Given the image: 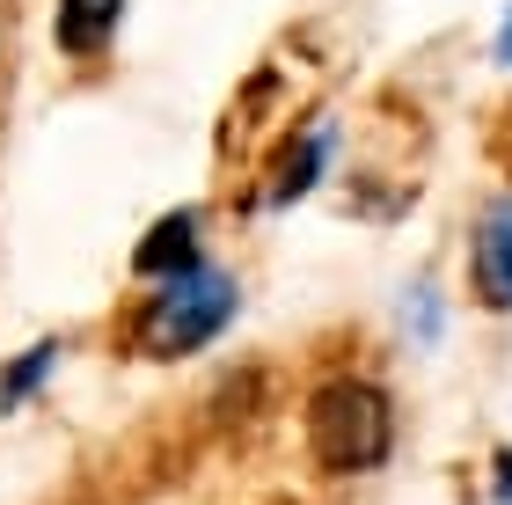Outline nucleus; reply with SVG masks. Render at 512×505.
Returning <instances> with one entry per match:
<instances>
[{
    "instance_id": "nucleus-3",
    "label": "nucleus",
    "mask_w": 512,
    "mask_h": 505,
    "mask_svg": "<svg viewBox=\"0 0 512 505\" xmlns=\"http://www.w3.org/2000/svg\"><path fill=\"white\" fill-rule=\"evenodd\" d=\"M469 271H476V293H483V308H512V198H498L491 213L476 220Z\"/></svg>"
},
{
    "instance_id": "nucleus-2",
    "label": "nucleus",
    "mask_w": 512,
    "mask_h": 505,
    "mask_svg": "<svg viewBox=\"0 0 512 505\" xmlns=\"http://www.w3.org/2000/svg\"><path fill=\"white\" fill-rule=\"evenodd\" d=\"M242 308V286L227 279V271H176V279H161V293H147L132 315V344L147 359H183L198 352V344H213L227 323H235Z\"/></svg>"
},
{
    "instance_id": "nucleus-8",
    "label": "nucleus",
    "mask_w": 512,
    "mask_h": 505,
    "mask_svg": "<svg viewBox=\"0 0 512 505\" xmlns=\"http://www.w3.org/2000/svg\"><path fill=\"white\" fill-rule=\"evenodd\" d=\"M498 505H512V447L498 454Z\"/></svg>"
},
{
    "instance_id": "nucleus-1",
    "label": "nucleus",
    "mask_w": 512,
    "mask_h": 505,
    "mask_svg": "<svg viewBox=\"0 0 512 505\" xmlns=\"http://www.w3.org/2000/svg\"><path fill=\"white\" fill-rule=\"evenodd\" d=\"M395 447V410L374 381H322L308 396V454L322 476H366Z\"/></svg>"
},
{
    "instance_id": "nucleus-4",
    "label": "nucleus",
    "mask_w": 512,
    "mask_h": 505,
    "mask_svg": "<svg viewBox=\"0 0 512 505\" xmlns=\"http://www.w3.org/2000/svg\"><path fill=\"white\" fill-rule=\"evenodd\" d=\"M132 271L139 279H176V271H198V213L183 205V213L154 220V235L132 249Z\"/></svg>"
},
{
    "instance_id": "nucleus-5",
    "label": "nucleus",
    "mask_w": 512,
    "mask_h": 505,
    "mask_svg": "<svg viewBox=\"0 0 512 505\" xmlns=\"http://www.w3.org/2000/svg\"><path fill=\"white\" fill-rule=\"evenodd\" d=\"M118 15H125V0H59V22H52L59 52L96 59L103 44H110V30H118Z\"/></svg>"
},
{
    "instance_id": "nucleus-7",
    "label": "nucleus",
    "mask_w": 512,
    "mask_h": 505,
    "mask_svg": "<svg viewBox=\"0 0 512 505\" xmlns=\"http://www.w3.org/2000/svg\"><path fill=\"white\" fill-rule=\"evenodd\" d=\"M322 154H330V132H308L286 162H278V198H300L315 183V169H322Z\"/></svg>"
},
{
    "instance_id": "nucleus-9",
    "label": "nucleus",
    "mask_w": 512,
    "mask_h": 505,
    "mask_svg": "<svg viewBox=\"0 0 512 505\" xmlns=\"http://www.w3.org/2000/svg\"><path fill=\"white\" fill-rule=\"evenodd\" d=\"M498 52H505V59H512V15H505V44H498Z\"/></svg>"
},
{
    "instance_id": "nucleus-6",
    "label": "nucleus",
    "mask_w": 512,
    "mask_h": 505,
    "mask_svg": "<svg viewBox=\"0 0 512 505\" xmlns=\"http://www.w3.org/2000/svg\"><path fill=\"white\" fill-rule=\"evenodd\" d=\"M59 366V337H44V344H30V352H22L8 374H0V410H15V403H30L37 396V381L52 374Z\"/></svg>"
}]
</instances>
